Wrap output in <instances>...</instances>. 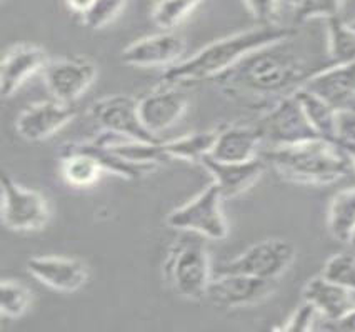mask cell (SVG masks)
Listing matches in <instances>:
<instances>
[{"mask_svg":"<svg viewBox=\"0 0 355 332\" xmlns=\"http://www.w3.org/2000/svg\"><path fill=\"white\" fill-rule=\"evenodd\" d=\"M277 289V281L260 279L245 274L216 272L210 281L207 299L217 307L239 309L255 306L269 299Z\"/></svg>","mask_w":355,"mask_h":332,"instance_id":"cell-10","label":"cell"},{"mask_svg":"<svg viewBox=\"0 0 355 332\" xmlns=\"http://www.w3.org/2000/svg\"><path fill=\"white\" fill-rule=\"evenodd\" d=\"M164 272L179 296L191 301L207 297L212 269L204 235L189 232V235L177 239L167 252Z\"/></svg>","mask_w":355,"mask_h":332,"instance_id":"cell-4","label":"cell"},{"mask_svg":"<svg viewBox=\"0 0 355 332\" xmlns=\"http://www.w3.org/2000/svg\"><path fill=\"white\" fill-rule=\"evenodd\" d=\"M49 57L44 49L34 44H17L3 56L0 69V89L3 97L17 92L20 85L35 74L44 72Z\"/></svg>","mask_w":355,"mask_h":332,"instance_id":"cell-17","label":"cell"},{"mask_svg":"<svg viewBox=\"0 0 355 332\" xmlns=\"http://www.w3.org/2000/svg\"><path fill=\"white\" fill-rule=\"evenodd\" d=\"M329 64H349L355 60V31L342 15L327 19Z\"/></svg>","mask_w":355,"mask_h":332,"instance_id":"cell-25","label":"cell"},{"mask_svg":"<svg viewBox=\"0 0 355 332\" xmlns=\"http://www.w3.org/2000/svg\"><path fill=\"white\" fill-rule=\"evenodd\" d=\"M349 244H350V246H352V247H355V229H354V232H352V235H350Z\"/></svg>","mask_w":355,"mask_h":332,"instance_id":"cell-37","label":"cell"},{"mask_svg":"<svg viewBox=\"0 0 355 332\" xmlns=\"http://www.w3.org/2000/svg\"><path fill=\"white\" fill-rule=\"evenodd\" d=\"M184 49L182 37L172 31H162L160 34L142 37L127 45L121 53V60L134 67H164L177 64Z\"/></svg>","mask_w":355,"mask_h":332,"instance_id":"cell-13","label":"cell"},{"mask_svg":"<svg viewBox=\"0 0 355 332\" xmlns=\"http://www.w3.org/2000/svg\"><path fill=\"white\" fill-rule=\"evenodd\" d=\"M347 107H349V109H354V110H355V97L352 99V102H350Z\"/></svg>","mask_w":355,"mask_h":332,"instance_id":"cell-38","label":"cell"},{"mask_svg":"<svg viewBox=\"0 0 355 332\" xmlns=\"http://www.w3.org/2000/svg\"><path fill=\"white\" fill-rule=\"evenodd\" d=\"M72 147H76L77 151L89 153L90 157H94L105 172L123 177V179L137 181L140 177L146 176V174L157 169V165L137 164V162L127 160L123 159V157L117 156V153L109 147V144H107L105 135H101L96 140H89V142H76L72 144Z\"/></svg>","mask_w":355,"mask_h":332,"instance_id":"cell-21","label":"cell"},{"mask_svg":"<svg viewBox=\"0 0 355 332\" xmlns=\"http://www.w3.org/2000/svg\"><path fill=\"white\" fill-rule=\"evenodd\" d=\"M104 169L89 153L77 151L72 144H65L60 152V174L72 188H90L98 181Z\"/></svg>","mask_w":355,"mask_h":332,"instance_id":"cell-22","label":"cell"},{"mask_svg":"<svg viewBox=\"0 0 355 332\" xmlns=\"http://www.w3.org/2000/svg\"><path fill=\"white\" fill-rule=\"evenodd\" d=\"M27 272L42 284L64 292H76L89 279V267L72 257H31L26 264Z\"/></svg>","mask_w":355,"mask_h":332,"instance_id":"cell-16","label":"cell"},{"mask_svg":"<svg viewBox=\"0 0 355 332\" xmlns=\"http://www.w3.org/2000/svg\"><path fill=\"white\" fill-rule=\"evenodd\" d=\"M350 159H352V167L355 169V153H352V156H350Z\"/></svg>","mask_w":355,"mask_h":332,"instance_id":"cell-39","label":"cell"},{"mask_svg":"<svg viewBox=\"0 0 355 332\" xmlns=\"http://www.w3.org/2000/svg\"><path fill=\"white\" fill-rule=\"evenodd\" d=\"M295 95L317 134L322 139L336 142V107L330 106L327 101H324V99L311 92V90L304 89V87L297 90Z\"/></svg>","mask_w":355,"mask_h":332,"instance_id":"cell-23","label":"cell"},{"mask_svg":"<svg viewBox=\"0 0 355 332\" xmlns=\"http://www.w3.org/2000/svg\"><path fill=\"white\" fill-rule=\"evenodd\" d=\"M263 144L260 128L250 126H224L217 128V139L209 153L220 162H245L259 157Z\"/></svg>","mask_w":355,"mask_h":332,"instance_id":"cell-19","label":"cell"},{"mask_svg":"<svg viewBox=\"0 0 355 332\" xmlns=\"http://www.w3.org/2000/svg\"><path fill=\"white\" fill-rule=\"evenodd\" d=\"M180 85H165L139 99V114L147 131L159 137L160 132L175 126L187 110V97Z\"/></svg>","mask_w":355,"mask_h":332,"instance_id":"cell-14","label":"cell"},{"mask_svg":"<svg viewBox=\"0 0 355 332\" xmlns=\"http://www.w3.org/2000/svg\"><path fill=\"white\" fill-rule=\"evenodd\" d=\"M349 24H350V26H352V28H354V31H355V19H354V20H350Z\"/></svg>","mask_w":355,"mask_h":332,"instance_id":"cell-40","label":"cell"},{"mask_svg":"<svg viewBox=\"0 0 355 332\" xmlns=\"http://www.w3.org/2000/svg\"><path fill=\"white\" fill-rule=\"evenodd\" d=\"M329 232L338 242L349 244L355 229V188L337 192L332 197L327 215Z\"/></svg>","mask_w":355,"mask_h":332,"instance_id":"cell-24","label":"cell"},{"mask_svg":"<svg viewBox=\"0 0 355 332\" xmlns=\"http://www.w3.org/2000/svg\"><path fill=\"white\" fill-rule=\"evenodd\" d=\"M292 39L294 37L249 53L212 81L230 97L267 103L269 109L282 97L302 89L309 78L322 70L288 44Z\"/></svg>","mask_w":355,"mask_h":332,"instance_id":"cell-1","label":"cell"},{"mask_svg":"<svg viewBox=\"0 0 355 332\" xmlns=\"http://www.w3.org/2000/svg\"><path fill=\"white\" fill-rule=\"evenodd\" d=\"M263 159L284 181L315 188L340 181L352 167V159L344 149L320 137L272 147L263 153Z\"/></svg>","mask_w":355,"mask_h":332,"instance_id":"cell-3","label":"cell"},{"mask_svg":"<svg viewBox=\"0 0 355 332\" xmlns=\"http://www.w3.org/2000/svg\"><path fill=\"white\" fill-rule=\"evenodd\" d=\"M304 299L315 307L325 322H336L355 307V292L342 288L327 277H312L304 288Z\"/></svg>","mask_w":355,"mask_h":332,"instance_id":"cell-20","label":"cell"},{"mask_svg":"<svg viewBox=\"0 0 355 332\" xmlns=\"http://www.w3.org/2000/svg\"><path fill=\"white\" fill-rule=\"evenodd\" d=\"M199 164L205 167L214 177V182L220 190L222 197L232 199L247 192L250 188L257 184L266 171V159L263 157H255L245 162H220L214 157H202Z\"/></svg>","mask_w":355,"mask_h":332,"instance_id":"cell-15","label":"cell"},{"mask_svg":"<svg viewBox=\"0 0 355 332\" xmlns=\"http://www.w3.org/2000/svg\"><path fill=\"white\" fill-rule=\"evenodd\" d=\"M216 139L217 128L216 131L193 132V134L168 140V142H162V147L171 159L200 162L202 157L209 156L212 152Z\"/></svg>","mask_w":355,"mask_h":332,"instance_id":"cell-26","label":"cell"},{"mask_svg":"<svg viewBox=\"0 0 355 332\" xmlns=\"http://www.w3.org/2000/svg\"><path fill=\"white\" fill-rule=\"evenodd\" d=\"M336 144L352 156L355 153V110L344 107L337 109Z\"/></svg>","mask_w":355,"mask_h":332,"instance_id":"cell-32","label":"cell"},{"mask_svg":"<svg viewBox=\"0 0 355 332\" xmlns=\"http://www.w3.org/2000/svg\"><path fill=\"white\" fill-rule=\"evenodd\" d=\"M324 329H332V331H355V307L349 310L345 315H342L340 319L336 322H329V326H325Z\"/></svg>","mask_w":355,"mask_h":332,"instance_id":"cell-35","label":"cell"},{"mask_svg":"<svg viewBox=\"0 0 355 332\" xmlns=\"http://www.w3.org/2000/svg\"><path fill=\"white\" fill-rule=\"evenodd\" d=\"M322 276L355 292V254L338 252L325 263Z\"/></svg>","mask_w":355,"mask_h":332,"instance_id":"cell-30","label":"cell"},{"mask_svg":"<svg viewBox=\"0 0 355 332\" xmlns=\"http://www.w3.org/2000/svg\"><path fill=\"white\" fill-rule=\"evenodd\" d=\"M304 89L319 95L336 109H344L355 97V60L322 69L305 82Z\"/></svg>","mask_w":355,"mask_h":332,"instance_id":"cell-18","label":"cell"},{"mask_svg":"<svg viewBox=\"0 0 355 332\" xmlns=\"http://www.w3.org/2000/svg\"><path fill=\"white\" fill-rule=\"evenodd\" d=\"M90 115L107 134L129 140H139V142H162L160 137L154 135L144 126L139 114V99L130 97V95L122 94L101 99L92 106Z\"/></svg>","mask_w":355,"mask_h":332,"instance_id":"cell-8","label":"cell"},{"mask_svg":"<svg viewBox=\"0 0 355 332\" xmlns=\"http://www.w3.org/2000/svg\"><path fill=\"white\" fill-rule=\"evenodd\" d=\"M202 2L204 0H159L152 10V20L162 31H172Z\"/></svg>","mask_w":355,"mask_h":332,"instance_id":"cell-27","label":"cell"},{"mask_svg":"<svg viewBox=\"0 0 355 332\" xmlns=\"http://www.w3.org/2000/svg\"><path fill=\"white\" fill-rule=\"evenodd\" d=\"M130 0H96L87 14L84 15V24L89 28H102L110 24Z\"/></svg>","mask_w":355,"mask_h":332,"instance_id":"cell-31","label":"cell"},{"mask_svg":"<svg viewBox=\"0 0 355 332\" xmlns=\"http://www.w3.org/2000/svg\"><path fill=\"white\" fill-rule=\"evenodd\" d=\"M295 34L297 31L294 27H282L275 24V26H260L218 39L216 42L205 45L187 60H180L171 65L162 74V84L185 85L205 81V78H216L232 69L249 53L266 45L291 39Z\"/></svg>","mask_w":355,"mask_h":332,"instance_id":"cell-2","label":"cell"},{"mask_svg":"<svg viewBox=\"0 0 355 332\" xmlns=\"http://www.w3.org/2000/svg\"><path fill=\"white\" fill-rule=\"evenodd\" d=\"M344 0H287L295 22L302 24L313 19H332L340 15Z\"/></svg>","mask_w":355,"mask_h":332,"instance_id":"cell-28","label":"cell"},{"mask_svg":"<svg viewBox=\"0 0 355 332\" xmlns=\"http://www.w3.org/2000/svg\"><path fill=\"white\" fill-rule=\"evenodd\" d=\"M260 26H275L279 20V10L282 0H243Z\"/></svg>","mask_w":355,"mask_h":332,"instance_id":"cell-33","label":"cell"},{"mask_svg":"<svg viewBox=\"0 0 355 332\" xmlns=\"http://www.w3.org/2000/svg\"><path fill=\"white\" fill-rule=\"evenodd\" d=\"M94 2L96 0H67V6L70 7V10L76 12V14H80L84 17L87 12L92 9Z\"/></svg>","mask_w":355,"mask_h":332,"instance_id":"cell-36","label":"cell"},{"mask_svg":"<svg viewBox=\"0 0 355 332\" xmlns=\"http://www.w3.org/2000/svg\"><path fill=\"white\" fill-rule=\"evenodd\" d=\"M44 81L55 101L73 103L96 82L97 67L85 57L49 60L44 69Z\"/></svg>","mask_w":355,"mask_h":332,"instance_id":"cell-11","label":"cell"},{"mask_svg":"<svg viewBox=\"0 0 355 332\" xmlns=\"http://www.w3.org/2000/svg\"><path fill=\"white\" fill-rule=\"evenodd\" d=\"M317 315H320L317 313V309L313 307L309 301H302L297 309L292 313L291 317L287 319L286 326L282 327V331H288V332H305V331H312L313 329V322H315Z\"/></svg>","mask_w":355,"mask_h":332,"instance_id":"cell-34","label":"cell"},{"mask_svg":"<svg viewBox=\"0 0 355 332\" xmlns=\"http://www.w3.org/2000/svg\"><path fill=\"white\" fill-rule=\"evenodd\" d=\"M77 115L73 103H64L59 101H45L32 103L19 115L15 127L19 135L28 142H39L52 137L60 128L73 120Z\"/></svg>","mask_w":355,"mask_h":332,"instance_id":"cell-12","label":"cell"},{"mask_svg":"<svg viewBox=\"0 0 355 332\" xmlns=\"http://www.w3.org/2000/svg\"><path fill=\"white\" fill-rule=\"evenodd\" d=\"M295 260V247L287 239L270 238L254 244L241 256L227 260L216 269V272L245 274L260 279L277 281Z\"/></svg>","mask_w":355,"mask_h":332,"instance_id":"cell-6","label":"cell"},{"mask_svg":"<svg viewBox=\"0 0 355 332\" xmlns=\"http://www.w3.org/2000/svg\"><path fill=\"white\" fill-rule=\"evenodd\" d=\"M220 190L216 182L207 185L187 204L177 207L167 215V226L193 234L204 235L205 239L222 240L229 234V226L222 213Z\"/></svg>","mask_w":355,"mask_h":332,"instance_id":"cell-5","label":"cell"},{"mask_svg":"<svg viewBox=\"0 0 355 332\" xmlns=\"http://www.w3.org/2000/svg\"><path fill=\"white\" fill-rule=\"evenodd\" d=\"M32 302L31 289L17 281H3L0 285V310L7 317H20Z\"/></svg>","mask_w":355,"mask_h":332,"instance_id":"cell-29","label":"cell"},{"mask_svg":"<svg viewBox=\"0 0 355 332\" xmlns=\"http://www.w3.org/2000/svg\"><path fill=\"white\" fill-rule=\"evenodd\" d=\"M257 127L262 132L263 144H269L270 149L305 142V140L320 137L305 115L295 94L286 95L274 106H270L263 112Z\"/></svg>","mask_w":355,"mask_h":332,"instance_id":"cell-7","label":"cell"},{"mask_svg":"<svg viewBox=\"0 0 355 332\" xmlns=\"http://www.w3.org/2000/svg\"><path fill=\"white\" fill-rule=\"evenodd\" d=\"M2 199L3 224L10 231L34 232L47 226L51 207L40 192L22 188L9 176H2Z\"/></svg>","mask_w":355,"mask_h":332,"instance_id":"cell-9","label":"cell"}]
</instances>
